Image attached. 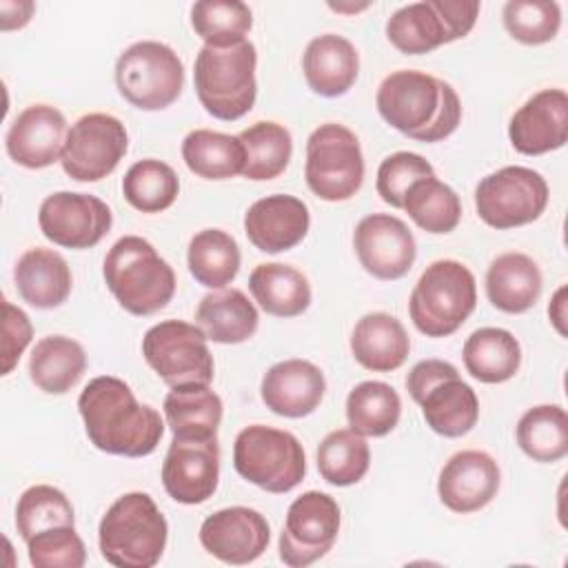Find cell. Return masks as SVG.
Masks as SVG:
<instances>
[{
  "mask_svg": "<svg viewBox=\"0 0 568 568\" xmlns=\"http://www.w3.org/2000/svg\"><path fill=\"white\" fill-rule=\"evenodd\" d=\"M102 273L118 304L138 317L162 311L175 293L171 264L140 235L120 237L109 248Z\"/></svg>",
  "mask_w": 568,
  "mask_h": 568,
  "instance_id": "obj_3",
  "label": "cell"
},
{
  "mask_svg": "<svg viewBox=\"0 0 568 568\" xmlns=\"http://www.w3.org/2000/svg\"><path fill=\"white\" fill-rule=\"evenodd\" d=\"M306 84L324 98L344 95L357 80L359 55L351 40L337 33H324L306 44L302 55Z\"/></svg>",
  "mask_w": 568,
  "mask_h": 568,
  "instance_id": "obj_25",
  "label": "cell"
},
{
  "mask_svg": "<svg viewBox=\"0 0 568 568\" xmlns=\"http://www.w3.org/2000/svg\"><path fill=\"white\" fill-rule=\"evenodd\" d=\"M33 337L29 315L2 297V375H9Z\"/></svg>",
  "mask_w": 568,
  "mask_h": 568,
  "instance_id": "obj_47",
  "label": "cell"
},
{
  "mask_svg": "<svg viewBox=\"0 0 568 568\" xmlns=\"http://www.w3.org/2000/svg\"><path fill=\"white\" fill-rule=\"evenodd\" d=\"M508 138L515 151L541 155L568 140V95L564 89H541L510 118Z\"/></svg>",
  "mask_w": 568,
  "mask_h": 568,
  "instance_id": "obj_20",
  "label": "cell"
},
{
  "mask_svg": "<svg viewBox=\"0 0 568 568\" xmlns=\"http://www.w3.org/2000/svg\"><path fill=\"white\" fill-rule=\"evenodd\" d=\"M58 526H75V513L69 497L49 484L27 488L16 506V528L20 537L29 541L33 535Z\"/></svg>",
  "mask_w": 568,
  "mask_h": 568,
  "instance_id": "obj_43",
  "label": "cell"
},
{
  "mask_svg": "<svg viewBox=\"0 0 568 568\" xmlns=\"http://www.w3.org/2000/svg\"><path fill=\"white\" fill-rule=\"evenodd\" d=\"M191 27L209 47H233L246 40L253 13L240 0H200L191 7Z\"/></svg>",
  "mask_w": 568,
  "mask_h": 568,
  "instance_id": "obj_42",
  "label": "cell"
},
{
  "mask_svg": "<svg viewBox=\"0 0 568 568\" xmlns=\"http://www.w3.org/2000/svg\"><path fill=\"white\" fill-rule=\"evenodd\" d=\"M115 84L120 95L142 111L171 106L184 87V64L178 53L155 40L126 47L115 62Z\"/></svg>",
  "mask_w": 568,
  "mask_h": 568,
  "instance_id": "obj_9",
  "label": "cell"
},
{
  "mask_svg": "<svg viewBox=\"0 0 568 568\" xmlns=\"http://www.w3.org/2000/svg\"><path fill=\"white\" fill-rule=\"evenodd\" d=\"M564 297H566V286H561V288L555 293V297H552V302H550V306H548V315H550L555 328L559 331V335H566V326H564V320H566V313H564L566 302H564Z\"/></svg>",
  "mask_w": 568,
  "mask_h": 568,
  "instance_id": "obj_49",
  "label": "cell"
},
{
  "mask_svg": "<svg viewBox=\"0 0 568 568\" xmlns=\"http://www.w3.org/2000/svg\"><path fill=\"white\" fill-rule=\"evenodd\" d=\"M235 470L266 493H288L306 475V455L300 439L264 424L242 428L233 444Z\"/></svg>",
  "mask_w": 568,
  "mask_h": 568,
  "instance_id": "obj_8",
  "label": "cell"
},
{
  "mask_svg": "<svg viewBox=\"0 0 568 568\" xmlns=\"http://www.w3.org/2000/svg\"><path fill=\"white\" fill-rule=\"evenodd\" d=\"M169 526L151 495L133 490L104 513L98 541L102 557L118 568H151L166 548Z\"/></svg>",
  "mask_w": 568,
  "mask_h": 568,
  "instance_id": "obj_4",
  "label": "cell"
},
{
  "mask_svg": "<svg viewBox=\"0 0 568 568\" xmlns=\"http://www.w3.org/2000/svg\"><path fill=\"white\" fill-rule=\"evenodd\" d=\"M359 264L377 280L404 277L417 257V244L404 220L388 213L362 217L353 233Z\"/></svg>",
  "mask_w": 568,
  "mask_h": 568,
  "instance_id": "obj_17",
  "label": "cell"
},
{
  "mask_svg": "<svg viewBox=\"0 0 568 568\" xmlns=\"http://www.w3.org/2000/svg\"><path fill=\"white\" fill-rule=\"evenodd\" d=\"M195 324L211 342L242 344L257 331L260 315L240 288H217L200 300Z\"/></svg>",
  "mask_w": 568,
  "mask_h": 568,
  "instance_id": "obj_29",
  "label": "cell"
},
{
  "mask_svg": "<svg viewBox=\"0 0 568 568\" xmlns=\"http://www.w3.org/2000/svg\"><path fill=\"white\" fill-rule=\"evenodd\" d=\"M271 541L266 517L248 506H231L215 510L200 526V544L215 559L244 566L262 557Z\"/></svg>",
  "mask_w": 568,
  "mask_h": 568,
  "instance_id": "obj_19",
  "label": "cell"
},
{
  "mask_svg": "<svg viewBox=\"0 0 568 568\" xmlns=\"http://www.w3.org/2000/svg\"><path fill=\"white\" fill-rule=\"evenodd\" d=\"M541 271L526 253H501L486 271L488 302L504 313H526L541 295Z\"/></svg>",
  "mask_w": 568,
  "mask_h": 568,
  "instance_id": "obj_28",
  "label": "cell"
},
{
  "mask_svg": "<svg viewBox=\"0 0 568 568\" xmlns=\"http://www.w3.org/2000/svg\"><path fill=\"white\" fill-rule=\"evenodd\" d=\"M339 532V506L320 490H306L286 510L280 532V559L291 568H304L322 559Z\"/></svg>",
  "mask_w": 568,
  "mask_h": 568,
  "instance_id": "obj_15",
  "label": "cell"
},
{
  "mask_svg": "<svg viewBox=\"0 0 568 568\" xmlns=\"http://www.w3.org/2000/svg\"><path fill=\"white\" fill-rule=\"evenodd\" d=\"M67 120L51 104H31L16 115L7 131V153L24 169H44L60 160Z\"/></svg>",
  "mask_w": 568,
  "mask_h": 568,
  "instance_id": "obj_23",
  "label": "cell"
},
{
  "mask_svg": "<svg viewBox=\"0 0 568 568\" xmlns=\"http://www.w3.org/2000/svg\"><path fill=\"white\" fill-rule=\"evenodd\" d=\"M324 373L308 359H284L273 364L264 373L260 386L266 408L291 419L311 415L324 399Z\"/></svg>",
  "mask_w": 568,
  "mask_h": 568,
  "instance_id": "obj_24",
  "label": "cell"
},
{
  "mask_svg": "<svg viewBox=\"0 0 568 568\" xmlns=\"http://www.w3.org/2000/svg\"><path fill=\"white\" fill-rule=\"evenodd\" d=\"M402 415V399L386 382H362L346 397V419L353 433L362 437L388 435Z\"/></svg>",
  "mask_w": 568,
  "mask_h": 568,
  "instance_id": "obj_36",
  "label": "cell"
},
{
  "mask_svg": "<svg viewBox=\"0 0 568 568\" xmlns=\"http://www.w3.org/2000/svg\"><path fill=\"white\" fill-rule=\"evenodd\" d=\"M36 11L33 2H0V13H2V31L11 29H22Z\"/></svg>",
  "mask_w": 568,
  "mask_h": 568,
  "instance_id": "obj_48",
  "label": "cell"
},
{
  "mask_svg": "<svg viewBox=\"0 0 568 568\" xmlns=\"http://www.w3.org/2000/svg\"><path fill=\"white\" fill-rule=\"evenodd\" d=\"M430 175H435V171L426 158L413 151H397L384 158L377 169V193L393 209H402L408 189Z\"/></svg>",
  "mask_w": 568,
  "mask_h": 568,
  "instance_id": "obj_46",
  "label": "cell"
},
{
  "mask_svg": "<svg viewBox=\"0 0 568 568\" xmlns=\"http://www.w3.org/2000/svg\"><path fill=\"white\" fill-rule=\"evenodd\" d=\"M142 355L171 388L213 382V355L204 331L195 324L164 320L151 326L142 337Z\"/></svg>",
  "mask_w": 568,
  "mask_h": 568,
  "instance_id": "obj_12",
  "label": "cell"
},
{
  "mask_svg": "<svg viewBox=\"0 0 568 568\" xmlns=\"http://www.w3.org/2000/svg\"><path fill=\"white\" fill-rule=\"evenodd\" d=\"M129 149L124 124L109 113H87L67 131L62 169L75 182H98L115 171Z\"/></svg>",
  "mask_w": 568,
  "mask_h": 568,
  "instance_id": "obj_14",
  "label": "cell"
},
{
  "mask_svg": "<svg viewBox=\"0 0 568 568\" xmlns=\"http://www.w3.org/2000/svg\"><path fill=\"white\" fill-rule=\"evenodd\" d=\"M371 448L351 428L331 430L317 446L320 475L333 486H353L368 473Z\"/></svg>",
  "mask_w": 568,
  "mask_h": 568,
  "instance_id": "obj_40",
  "label": "cell"
},
{
  "mask_svg": "<svg viewBox=\"0 0 568 568\" xmlns=\"http://www.w3.org/2000/svg\"><path fill=\"white\" fill-rule=\"evenodd\" d=\"M220 479V444L217 437H173L164 464L162 484L178 504L195 506L206 501Z\"/></svg>",
  "mask_w": 568,
  "mask_h": 568,
  "instance_id": "obj_18",
  "label": "cell"
},
{
  "mask_svg": "<svg viewBox=\"0 0 568 568\" xmlns=\"http://www.w3.org/2000/svg\"><path fill=\"white\" fill-rule=\"evenodd\" d=\"M257 51L251 40L233 47L204 44L195 55L193 84L209 115L233 122L246 115L257 95Z\"/></svg>",
  "mask_w": 568,
  "mask_h": 568,
  "instance_id": "obj_5",
  "label": "cell"
},
{
  "mask_svg": "<svg viewBox=\"0 0 568 568\" xmlns=\"http://www.w3.org/2000/svg\"><path fill=\"white\" fill-rule=\"evenodd\" d=\"M253 300L275 317H295L311 306V284L302 271L282 262L257 264L248 275Z\"/></svg>",
  "mask_w": 568,
  "mask_h": 568,
  "instance_id": "obj_30",
  "label": "cell"
},
{
  "mask_svg": "<svg viewBox=\"0 0 568 568\" xmlns=\"http://www.w3.org/2000/svg\"><path fill=\"white\" fill-rule=\"evenodd\" d=\"M406 388L422 406V415L433 433L442 437H462L475 428L479 419V399L450 362H417L406 377Z\"/></svg>",
  "mask_w": 568,
  "mask_h": 568,
  "instance_id": "obj_7",
  "label": "cell"
},
{
  "mask_svg": "<svg viewBox=\"0 0 568 568\" xmlns=\"http://www.w3.org/2000/svg\"><path fill=\"white\" fill-rule=\"evenodd\" d=\"M27 544L29 561L36 568H82L87 548L75 526H58L33 535Z\"/></svg>",
  "mask_w": 568,
  "mask_h": 568,
  "instance_id": "obj_45",
  "label": "cell"
},
{
  "mask_svg": "<svg viewBox=\"0 0 568 568\" xmlns=\"http://www.w3.org/2000/svg\"><path fill=\"white\" fill-rule=\"evenodd\" d=\"M477 306V284L470 268L457 260H437L419 275L408 315L426 337L453 335Z\"/></svg>",
  "mask_w": 568,
  "mask_h": 568,
  "instance_id": "obj_6",
  "label": "cell"
},
{
  "mask_svg": "<svg viewBox=\"0 0 568 568\" xmlns=\"http://www.w3.org/2000/svg\"><path fill=\"white\" fill-rule=\"evenodd\" d=\"M13 282L20 297L33 308H58L73 286L67 260L58 251L42 246L29 248L18 257Z\"/></svg>",
  "mask_w": 568,
  "mask_h": 568,
  "instance_id": "obj_26",
  "label": "cell"
},
{
  "mask_svg": "<svg viewBox=\"0 0 568 568\" xmlns=\"http://www.w3.org/2000/svg\"><path fill=\"white\" fill-rule=\"evenodd\" d=\"M186 262L197 284L224 288L235 280L242 255L233 235L222 229H204L191 237Z\"/></svg>",
  "mask_w": 568,
  "mask_h": 568,
  "instance_id": "obj_35",
  "label": "cell"
},
{
  "mask_svg": "<svg viewBox=\"0 0 568 568\" xmlns=\"http://www.w3.org/2000/svg\"><path fill=\"white\" fill-rule=\"evenodd\" d=\"M548 204V184L528 166H501L479 180L475 209L493 229H515L541 217Z\"/></svg>",
  "mask_w": 568,
  "mask_h": 568,
  "instance_id": "obj_13",
  "label": "cell"
},
{
  "mask_svg": "<svg viewBox=\"0 0 568 568\" xmlns=\"http://www.w3.org/2000/svg\"><path fill=\"white\" fill-rule=\"evenodd\" d=\"M351 351L357 364L364 368L390 373L406 362L410 339L404 324L395 315L375 311L357 320L351 335Z\"/></svg>",
  "mask_w": 568,
  "mask_h": 568,
  "instance_id": "obj_27",
  "label": "cell"
},
{
  "mask_svg": "<svg viewBox=\"0 0 568 568\" xmlns=\"http://www.w3.org/2000/svg\"><path fill=\"white\" fill-rule=\"evenodd\" d=\"M304 178L320 200H351L364 182V155L357 135L337 122L320 124L306 140Z\"/></svg>",
  "mask_w": 568,
  "mask_h": 568,
  "instance_id": "obj_11",
  "label": "cell"
},
{
  "mask_svg": "<svg viewBox=\"0 0 568 568\" xmlns=\"http://www.w3.org/2000/svg\"><path fill=\"white\" fill-rule=\"evenodd\" d=\"M311 226L308 206L286 193L255 200L244 213V233L262 253H282L297 246Z\"/></svg>",
  "mask_w": 568,
  "mask_h": 568,
  "instance_id": "obj_22",
  "label": "cell"
},
{
  "mask_svg": "<svg viewBox=\"0 0 568 568\" xmlns=\"http://www.w3.org/2000/svg\"><path fill=\"white\" fill-rule=\"evenodd\" d=\"M515 437L532 462H559L568 453V415L559 404L532 406L519 417Z\"/></svg>",
  "mask_w": 568,
  "mask_h": 568,
  "instance_id": "obj_37",
  "label": "cell"
},
{
  "mask_svg": "<svg viewBox=\"0 0 568 568\" xmlns=\"http://www.w3.org/2000/svg\"><path fill=\"white\" fill-rule=\"evenodd\" d=\"M182 158L191 173L204 180H229L244 171L246 153L237 135L195 129L182 142Z\"/></svg>",
  "mask_w": 568,
  "mask_h": 568,
  "instance_id": "obj_34",
  "label": "cell"
},
{
  "mask_svg": "<svg viewBox=\"0 0 568 568\" xmlns=\"http://www.w3.org/2000/svg\"><path fill=\"white\" fill-rule=\"evenodd\" d=\"M464 366L484 384H501L517 375L521 364V346L506 328H477L464 342Z\"/></svg>",
  "mask_w": 568,
  "mask_h": 568,
  "instance_id": "obj_32",
  "label": "cell"
},
{
  "mask_svg": "<svg viewBox=\"0 0 568 568\" xmlns=\"http://www.w3.org/2000/svg\"><path fill=\"white\" fill-rule=\"evenodd\" d=\"M375 104L393 129L417 142H439L462 120L457 91L446 80L415 69H399L386 75L377 89Z\"/></svg>",
  "mask_w": 568,
  "mask_h": 568,
  "instance_id": "obj_2",
  "label": "cell"
},
{
  "mask_svg": "<svg viewBox=\"0 0 568 568\" xmlns=\"http://www.w3.org/2000/svg\"><path fill=\"white\" fill-rule=\"evenodd\" d=\"M477 0H424L399 7L386 22L388 42L406 53L419 55L468 36L477 22Z\"/></svg>",
  "mask_w": 568,
  "mask_h": 568,
  "instance_id": "obj_10",
  "label": "cell"
},
{
  "mask_svg": "<svg viewBox=\"0 0 568 568\" xmlns=\"http://www.w3.org/2000/svg\"><path fill=\"white\" fill-rule=\"evenodd\" d=\"M504 27L521 44H544L557 36L561 9L552 0H510L504 7Z\"/></svg>",
  "mask_w": 568,
  "mask_h": 568,
  "instance_id": "obj_44",
  "label": "cell"
},
{
  "mask_svg": "<svg viewBox=\"0 0 568 568\" xmlns=\"http://www.w3.org/2000/svg\"><path fill=\"white\" fill-rule=\"evenodd\" d=\"M122 193L133 209L142 213H160L175 202L180 180L166 162L146 158L129 166L122 178Z\"/></svg>",
  "mask_w": 568,
  "mask_h": 568,
  "instance_id": "obj_41",
  "label": "cell"
},
{
  "mask_svg": "<svg viewBox=\"0 0 568 568\" xmlns=\"http://www.w3.org/2000/svg\"><path fill=\"white\" fill-rule=\"evenodd\" d=\"M499 481V466L488 453L459 450L439 470L437 495L448 510L468 515L493 501Z\"/></svg>",
  "mask_w": 568,
  "mask_h": 568,
  "instance_id": "obj_21",
  "label": "cell"
},
{
  "mask_svg": "<svg viewBox=\"0 0 568 568\" xmlns=\"http://www.w3.org/2000/svg\"><path fill=\"white\" fill-rule=\"evenodd\" d=\"M87 371V353L80 342L67 335L42 337L29 359L31 382L49 393L64 395L69 393Z\"/></svg>",
  "mask_w": 568,
  "mask_h": 568,
  "instance_id": "obj_31",
  "label": "cell"
},
{
  "mask_svg": "<svg viewBox=\"0 0 568 568\" xmlns=\"http://www.w3.org/2000/svg\"><path fill=\"white\" fill-rule=\"evenodd\" d=\"M246 162L242 175L255 182H266L284 173L293 155V140L286 126L262 120L246 126L240 135Z\"/></svg>",
  "mask_w": 568,
  "mask_h": 568,
  "instance_id": "obj_38",
  "label": "cell"
},
{
  "mask_svg": "<svg viewBox=\"0 0 568 568\" xmlns=\"http://www.w3.org/2000/svg\"><path fill=\"white\" fill-rule=\"evenodd\" d=\"M164 417L173 437H217L222 399L209 384L178 386L164 397Z\"/></svg>",
  "mask_w": 568,
  "mask_h": 568,
  "instance_id": "obj_33",
  "label": "cell"
},
{
  "mask_svg": "<svg viewBox=\"0 0 568 568\" xmlns=\"http://www.w3.org/2000/svg\"><path fill=\"white\" fill-rule=\"evenodd\" d=\"M402 209L419 229L435 235L450 233L462 220L459 195L435 175L417 180L408 189Z\"/></svg>",
  "mask_w": 568,
  "mask_h": 568,
  "instance_id": "obj_39",
  "label": "cell"
},
{
  "mask_svg": "<svg viewBox=\"0 0 568 568\" xmlns=\"http://www.w3.org/2000/svg\"><path fill=\"white\" fill-rule=\"evenodd\" d=\"M42 235L64 248L95 246L113 224V213L91 193L58 191L42 200L38 211Z\"/></svg>",
  "mask_w": 568,
  "mask_h": 568,
  "instance_id": "obj_16",
  "label": "cell"
},
{
  "mask_svg": "<svg viewBox=\"0 0 568 568\" xmlns=\"http://www.w3.org/2000/svg\"><path fill=\"white\" fill-rule=\"evenodd\" d=\"M78 410L89 442L109 455L146 457L164 435L160 413L140 404L131 386L113 375L93 377L78 397Z\"/></svg>",
  "mask_w": 568,
  "mask_h": 568,
  "instance_id": "obj_1",
  "label": "cell"
}]
</instances>
